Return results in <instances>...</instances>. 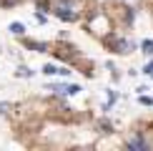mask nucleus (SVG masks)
I'll return each mask as SVG.
<instances>
[{"label":"nucleus","instance_id":"f257e3e1","mask_svg":"<svg viewBox=\"0 0 153 151\" xmlns=\"http://www.w3.org/2000/svg\"><path fill=\"white\" fill-rule=\"evenodd\" d=\"M55 15L63 18V20H75V13H73V8L68 3H58L55 5Z\"/></svg>","mask_w":153,"mask_h":151},{"label":"nucleus","instance_id":"f03ea898","mask_svg":"<svg viewBox=\"0 0 153 151\" xmlns=\"http://www.w3.org/2000/svg\"><path fill=\"white\" fill-rule=\"evenodd\" d=\"M128 146H131V149H141V151H146V149H148V141H143V138H131Z\"/></svg>","mask_w":153,"mask_h":151},{"label":"nucleus","instance_id":"7ed1b4c3","mask_svg":"<svg viewBox=\"0 0 153 151\" xmlns=\"http://www.w3.org/2000/svg\"><path fill=\"white\" fill-rule=\"evenodd\" d=\"M10 33H15V35H23V33H25L23 23H13V25H10Z\"/></svg>","mask_w":153,"mask_h":151},{"label":"nucleus","instance_id":"20e7f679","mask_svg":"<svg viewBox=\"0 0 153 151\" xmlns=\"http://www.w3.org/2000/svg\"><path fill=\"white\" fill-rule=\"evenodd\" d=\"M143 53H146V55L153 53V40H143Z\"/></svg>","mask_w":153,"mask_h":151},{"label":"nucleus","instance_id":"39448f33","mask_svg":"<svg viewBox=\"0 0 153 151\" xmlns=\"http://www.w3.org/2000/svg\"><path fill=\"white\" fill-rule=\"evenodd\" d=\"M18 76H23V78H28V76H33V71H30V68H18Z\"/></svg>","mask_w":153,"mask_h":151},{"label":"nucleus","instance_id":"423d86ee","mask_svg":"<svg viewBox=\"0 0 153 151\" xmlns=\"http://www.w3.org/2000/svg\"><path fill=\"white\" fill-rule=\"evenodd\" d=\"M28 48H35V50H45V46H43V43H28Z\"/></svg>","mask_w":153,"mask_h":151},{"label":"nucleus","instance_id":"0eeeda50","mask_svg":"<svg viewBox=\"0 0 153 151\" xmlns=\"http://www.w3.org/2000/svg\"><path fill=\"white\" fill-rule=\"evenodd\" d=\"M141 103H143V106H153V98H148V96H141Z\"/></svg>","mask_w":153,"mask_h":151},{"label":"nucleus","instance_id":"6e6552de","mask_svg":"<svg viewBox=\"0 0 153 151\" xmlns=\"http://www.w3.org/2000/svg\"><path fill=\"white\" fill-rule=\"evenodd\" d=\"M146 73H148V76H153V61L148 63V66H146Z\"/></svg>","mask_w":153,"mask_h":151},{"label":"nucleus","instance_id":"1a4fd4ad","mask_svg":"<svg viewBox=\"0 0 153 151\" xmlns=\"http://www.w3.org/2000/svg\"><path fill=\"white\" fill-rule=\"evenodd\" d=\"M5 108H8V103H0V113H3Z\"/></svg>","mask_w":153,"mask_h":151}]
</instances>
